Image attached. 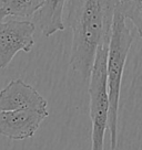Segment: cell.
<instances>
[{
  "mask_svg": "<svg viewBox=\"0 0 142 150\" xmlns=\"http://www.w3.org/2000/svg\"><path fill=\"white\" fill-rule=\"evenodd\" d=\"M118 0H68L67 23L72 30L70 66L83 81L90 79L101 43L110 41Z\"/></svg>",
  "mask_w": 142,
  "mask_h": 150,
  "instance_id": "6da1fadb",
  "label": "cell"
},
{
  "mask_svg": "<svg viewBox=\"0 0 142 150\" xmlns=\"http://www.w3.org/2000/svg\"><path fill=\"white\" fill-rule=\"evenodd\" d=\"M132 42L133 35L130 29L127 27L126 17L121 12H119L118 10H115L109 49H108V61H107L108 88H109L110 99L108 129L110 131L111 150H115L118 147V118L121 82H122L127 57Z\"/></svg>",
  "mask_w": 142,
  "mask_h": 150,
  "instance_id": "7a4b0ae2",
  "label": "cell"
},
{
  "mask_svg": "<svg viewBox=\"0 0 142 150\" xmlns=\"http://www.w3.org/2000/svg\"><path fill=\"white\" fill-rule=\"evenodd\" d=\"M109 42L101 43L95 54V63L91 70L89 83L90 97L91 150H104V135L109 126L110 99L108 88V49Z\"/></svg>",
  "mask_w": 142,
  "mask_h": 150,
  "instance_id": "3957f363",
  "label": "cell"
},
{
  "mask_svg": "<svg viewBox=\"0 0 142 150\" xmlns=\"http://www.w3.org/2000/svg\"><path fill=\"white\" fill-rule=\"evenodd\" d=\"M34 31L32 21L11 19L0 22V70L9 65L18 52L29 53L32 50Z\"/></svg>",
  "mask_w": 142,
  "mask_h": 150,
  "instance_id": "277c9868",
  "label": "cell"
},
{
  "mask_svg": "<svg viewBox=\"0 0 142 150\" xmlns=\"http://www.w3.org/2000/svg\"><path fill=\"white\" fill-rule=\"evenodd\" d=\"M48 116L36 109L0 110V135L14 141L32 138Z\"/></svg>",
  "mask_w": 142,
  "mask_h": 150,
  "instance_id": "5b68a950",
  "label": "cell"
},
{
  "mask_svg": "<svg viewBox=\"0 0 142 150\" xmlns=\"http://www.w3.org/2000/svg\"><path fill=\"white\" fill-rule=\"evenodd\" d=\"M47 107V99L20 79L12 80L0 91V110L36 109L48 112Z\"/></svg>",
  "mask_w": 142,
  "mask_h": 150,
  "instance_id": "8992f818",
  "label": "cell"
},
{
  "mask_svg": "<svg viewBox=\"0 0 142 150\" xmlns=\"http://www.w3.org/2000/svg\"><path fill=\"white\" fill-rule=\"evenodd\" d=\"M68 0H46L42 8L34 16L42 35L49 38L58 31L65 30L63 10Z\"/></svg>",
  "mask_w": 142,
  "mask_h": 150,
  "instance_id": "52a82bcc",
  "label": "cell"
},
{
  "mask_svg": "<svg viewBox=\"0 0 142 150\" xmlns=\"http://www.w3.org/2000/svg\"><path fill=\"white\" fill-rule=\"evenodd\" d=\"M46 0H2V8L8 16L28 18L42 8Z\"/></svg>",
  "mask_w": 142,
  "mask_h": 150,
  "instance_id": "ba28073f",
  "label": "cell"
},
{
  "mask_svg": "<svg viewBox=\"0 0 142 150\" xmlns=\"http://www.w3.org/2000/svg\"><path fill=\"white\" fill-rule=\"evenodd\" d=\"M115 10L131 20L142 39V0H118Z\"/></svg>",
  "mask_w": 142,
  "mask_h": 150,
  "instance_id": "9c48e42d",
  "label": "cell"
},
{
  "mask_svg": "<svg viewBox=\"0 0 142 150\" xmlns=\"http://www.w3.org/2000/svg\"><path fill=\"white\" fill-rule=\"evenodd\" d=\"M7 16H8V14H7V12H6V10L1 7V8H0V22H2L4 19H5Z\"/></svg>",
  "mask_w": 142,
  "mask_h": 150,
  "instance_id": "30bf717a",
  "label": "cell"
}]
</instances>
